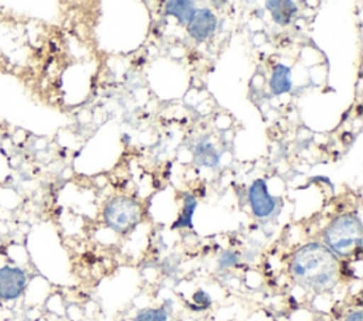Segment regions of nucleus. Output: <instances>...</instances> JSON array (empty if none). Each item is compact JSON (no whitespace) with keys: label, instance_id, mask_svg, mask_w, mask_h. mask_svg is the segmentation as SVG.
I'll use <instances>...</instances> for the list:
<instances>
[{"label":"nucleus","instance_id":"f257e3e1","mask_svg":"<svg viewBox=\"0 0 363 321\" xmlns=\"http://www.w3.org/2000/svg\"><path fill=\"white\" fill-rule=\"evenodd\" d=\"M294 280L316 293L332 290L339 280V260L322 243L311 242L299 247L289 264Z\"/></svg>","mask_w":363,"mask_h":321},{"label":"nucleus","instance_id":"f03ea898","mask_svg":"<svg viewBox=\"0 0 363 321\" xmlns=\"http://www.w3.org/2000/svg\"><path fill=\"white\" fill-rule=\"evenodd\" d=\"M325 246L336 257H350L360 252L363 228L357 216L345 214L335 218L323 230Z\"/></svg>","mask_w":363,"mask_h":321},{"label":"nucleus","instance_id":"7ed1b4c3","mask_svg":"<svg viewBox=\"0 0 363 321\" xmlns=\"http://www.w3.org/2000/svg\"><path fill=\"white\" fill-rule=\"evenodd\" d=\"M140 205L128 197H115L104 208V221L108 228L118 233L130 232L140 221Z\"/></svg>","mask_w":363,"mask_h":321},{"label":"nucleus","instance_id":"20e7f679","mask_svg":"<svg viewBox=\"0 0 363 321\" xmlns=\"http://www.w3.org/2000/svg\"><path fill=\"white\" fill-rule=\"evenodd\" d=\"M248 202L254 216H257L258 219L271 216L277 206L275 198L269 195L267 184L261 178L255 180L248 188Z\"/></svg>","mask_w":363,"mask_h":321},{"label":"nucleus","instance_id":"39448f33","mask_svg":"<svg viewBox=\"0 0 363 321\" xmlns=\"http://www.w3.org/2000/svg\"><path fill=\"white\" fill-rule=\"evenodd\" d=\"M27 283L26 273L18 267L4 266L0 269V298L14 300L21 296Z\"/></svg>","mask_w":363,"mask_h":321},{"label":"nucleus","instance_id":"423d86ee","mask_svg":"<svg viewBox=\"0 0 363 321\" xmlns=\"http://www.w3.org/2000/svg\"><path fill=\"white\" fill-rule=\"evenodd\" d=\"M216 27H217V18L211 10L196 8L187 24V31L194 40L204 41L213 34Z\"/></svg>","mask_w":363,"mask_h":321},{"label":"nucleus","instance_id":"0eeeda50","mask_svg":"<svg viewBox=\"0 0 363 321\" xmlns=\"http://www.w3.org/2000/svg\"><path fill=\"white\" fill-rule=\"evenodd\" d=\"M193 161L200 167H216L218 165L220 154L213 143L200 141L193 148Z\"/></svg>","mask_w":363,"mask_h":321},{"label":"nucleus","instance_id":"6e6552de","mask_svg":"<svg viewBox=\"0 0 363 321\" xmlns=\"http://www.w3.org/2000/svg\"><path fill=\"white\" fill-rule=\"evenodd\" d=\"M267 8L269 10L274 21L279 25H286L296 13V4L289 0H272L267 1Z\"/></svg>","mask_w":363,"mask_h":321},{"label":"nucleus","instance_id":"1a4fd4ad","mask_svg":"<svg viewBox=\"0 0 363 321\" xmlns=\"http://www.w3.org/2000/svg\"><path fill=\"white\" fill-rule=\"evenodd\" d=\"M292 86V79H291V71L288 66L282 64H277L272 69V75L269 79V88L274 95H282L289 92Z\"/></svg>","mask_w":363,"mask_h":321},{"label":"nucleus","instance_id":"9d476101","mask_svg":"<svg viewBox=\"0 0 363 321\" xmlns=\"http://www.w3.org/2000/svg\"><path fill=\"white\" fill-rule=\"evenodd\" d=\"M194 10V3L189 0H172L166 3V13L174 16L182 25L189 24Z\"/></svg>","mask_w":363,"mask_h":321},{"label":"nucleus","instance_id":"9b49d317","mask_svg":"<svg viewBox=\"0 0 363 321\" xmlns=\"http://www.w3.org/2000/svg\"><path fill=\"white\" fill-rule=\"evenodd\" d=\"M196 205H197V202H196L194 197L190 194H184L183 209H182L179 219L173 225V228H191V216L196 209Z\"/></svg>","mask_w":363,"mask_h":321},{"label":"nucleus","instance_id":"f8f14e48","mask_svg":"<svg viewBox=\"0 0 363 321\" xmlns=\"http://www.w3.org/2000/svg\"><path fill=\"white\" fill-rule=\"evenodd\" d=\"M135 321H167V313L164 308H147L140 311Z\"/></svg>","mask_w":363,"mask_h":321},{"label":"nucleus","instance_id":"ddd939ff","mask_svg":"<svg viewBox=\"0 0 363 321\" xmlns=\"http://www.w3.org/2000/svg\"><path fill=\"white\" fill-rule=\"evenodd\" d=\"M237 260H238L237 253H234V252H231V250H227V252H224V253L220 256L218 264H220L221 269H227V267L234 266V264L237 263Z\"/></svg>","mask_w":363,"mask_h":321},{"label":"nucleus","instance_id":"4468645a","mask_svg":"<svg viewBox=\"0 0 363 321\" xmlns=\"http://www.w3.org/2000/svg\"><path fill=\"white\" fill-rule=\"evenodd\" d=\"M193 301L194 303H197V304H200V310L201 308H206V307H208L210 305V303H211V300H210V297H208V294L207 293H204L203 290H199V291H196L194 294H193Z\"/></svg>","mask_w":363,"mask_h":321},{"label":"nucleus","instance_id":"2eb2a0df","mask_svg":"<svg viewBox=\"0 0 363 321\" xmlns=\"http://www.w3.org/2000/svg\"><path fill=\"white\" fill-rule=\"evenodd\" d=\"M345 321H363V314H362V311H354V313L349 314Z\"/></svg>","mask_w":363,"mask_h":321}]
</instances>
